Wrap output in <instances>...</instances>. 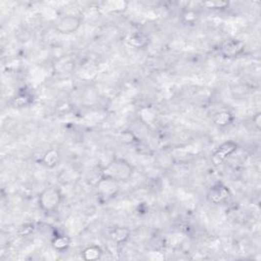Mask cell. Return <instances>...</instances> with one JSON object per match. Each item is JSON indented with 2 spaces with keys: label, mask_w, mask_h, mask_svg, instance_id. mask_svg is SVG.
I'll return each mask as SVG.
<instances>
[{
  "label": "cell",
  "mask_w": 261,
  "mask_h": 261,
  "mask_svg": "<svg viewBox=\"0 0 261 261\" xmlns=\"http://www.w3.org/2000/svg\"><path fill=\"white\" fill-rule=\"evenodd\" d=\"M61 159H62L61 152L55 148H50L44 153V155L42 157V163L46 168L54 169L59 164V162H61Z\"/></svg>",
  "instance_id": "9"
},
{
  "label": "cell",
  "mask_w": 261,
  "mask_h": 261,
  "mask_svg": "<svg viewBox=\"0 0 261 261\" xmlns=\"http://www.w3.org/2000/svg\"><path fill=\"white\" fill-rule=\"evenodd\" d=\"M128 44L135 49H143L149 44V37L143 32H136L130 35Z\"/></svg>",
  "instance_id": "8"
},
{
  "label": "cell",
  "mask_w": 261,
  "mask_h": 261,
  "mask_svg": "<svg viewBox=\"0 0 261 261\" xmlns=\"http://www.w3.org/2000/svg\"><path fill=\"white\" fill-rule=\"evenodd\" d=\"M234 122V114L229 110H220L212 115V123L219 128H225Z\"/></svg>",
  "instance_id": "11"
},
{
  "label": "cell",
  "mask_w": 261,
  "mask_h": 261,
  "mask_svg": "<svg viewBox=\"0 0 261 261\" xmlns=\"http://www.w3.org/2000/svg\"><path fill=\"white\" fill-rule=\"evenodd\" d=\"M35 230H36V227L33 222H26L21 225L17 233L20 237H29L35 232Z\"/></svg>",
  "instance_id": "15"
},
{
  "label": "cell",
  "mask_w": 261,
  "mask_h": 261,
  "mask_svg": "<svg viewBox=\"0 0 261 261\" xmlns=\"http://www.w3.org/2000/svg\"><path fill=\"white\" fill-rule=\"evenodd\" d=\"M103 254L102 249L97 246V245H91L86 247L82 252V257L84 260L87 261H93V260H98L101 258Z\"/></svg>",
  "instance_id": "14"
},
{
  "label": "cell",
  "mask_w": 261,
  "mask_h": 261,
  "mask_svg": "<svg viewBox=\"0 0 261 261\" xmlns=\"http://www.w3.org/2000/svg\"><path fill=\"white\" fill-rule=\"evenodd\" d=\"M231 196L232 194L230 189L222 183H217L216 185H213L208 190L207 193V199L209 202L216 205L225 203L227 201H229Z\"/></svg>",
  "instance_id": "7"
},
{
  "label": "cell",
  "mask_w": 261,
  "mask_h": 261,
  "mask_svg": "<svg viewBox=\"0 0 261 261\" xmlns=\"http://www.w3.org/2000/svg\"><path fill=\"white\" fill-rule=\"evenodd\" d=\"M245 50V43L237 38L224 40L220 45V54L228 59H234L240 56Z\"/></svg>",
  "instance_id": "5"
},
{
  "label": "cell",
  "mask_w": 261,
  "mask_h": 261,
  "mask_svg": "<svg viewBox=\"0 0 261 261\" xmlns=\"http://www.w3.org/2000/svg\"><path fill=\"white\" fill-rule=\"evenodd\" d=\"M96 191L98 199L101 202H109V201L114 199L117 194L121 191L120 183L108 179V177H102L98 181L96 186Z\"/></svg>",
  "instance_id": "3"
},
{
  "label": "cell",
  "mask_w": 261,
  "mask_h": 261,
  "mask_svg": "<svg viewBox=\"0 0 261 261\" xmlns=\"http://www.w3.org/2000/svg\"><path fill=\"white\" fill-rule=\"evenodd\" d=\"M203 5L210 9H223L227 8L230 5V3L227 1H207L204 2Z\"/></svg>",
  "instance_id": "17"
},
{
  "label": "cell",
  "mask_w": 261,
  "mask_h": 261,
  "mask_svg": "<svg viewBox=\"0 0 261 261\" xmlns=\"http://www.w3.org/2000/svg\"><path fill=\"white\" fill-rule=\"evenodd\" d=\"M130 230L129 228L126 227H117L111 230L109 237H110V240L117 244V245H121L126 243L130 238Z\"/></svg>",
  "instance_id": "10"
},
{
  "label": "cell",
  "mask_w": 261,
  "mask_h": 261,
  "mask_svg": "<svg viewBox=\"0 0 261 261\" xmlns=\"http://www.w3.org/2000/svg\"><path fill=\"white\" fill-rule=\"evenodd\" d=\"M260 118H261V115H260V113L258 112V113H256L255 114V116L253 117V121H254V123H255V126H256V128L259 130L260 129Z\"/></svg>",
  "instance_id": "18"
},
{
  "label": "cell",
  "mask_w": 261,
  "mask_h": 261,
  "mask_svg": "<svg viewBox=\"0 0 261 261\" xmlns=\"http://www.w3.org/2000/svg\"><path fill=\"white\" fill-rule=\"evenodd\" d=\"M70 243H72V240L68 236L65 235H58L52 239L51 241V246L53 247L54 250L58 252H64L69 248Z\"/></svg>",
  "instance_id": "13"
},
{
  "label": "cell",
  "mask_w": 261,
  "mask_h": 261,
  "mask_svg": "<svg viewBox=\"0 0 261 261\" xmlns=\"http://www.w3.org/2000/svg\"><path fill=\"white\" fill-rule=\"evenodd\" d=\"M63 201L62 192L56 187L45 188L40 193L38 203L45 213H52L58 209Z\"/></svg>",
  "instance_id": "2"
},
{
  "label": "cell",
  "mask_w": 261,
  "mask_h": 261,
  "mask_svg": "<svg viewBox=\"0 0 261 261\" xmlns=\"http://www.w3.org/2000/svg\"><path fill=\"white\" fill-rule=\"evenodd\" d=\"M128 7V3L125 1H109L105 3V8L112 11H124Z\"/></svg>",
  "instance_id": "16"
},
{
  "label": "cell",
  "mask_w": 261,
  "mask_h": 261,
  "mask_svg": "<svg viewBox=\"0 0 261 261\" xmlns=\"http://www.w3.org/2000/svg\"><path fill=\"white\" fill-rule=\"evenodd\" d=\"M82 25V19L75 15H65L56 22V31L63 35L76 33Z\"/></svg>",
  "instance_id": "6"
},
{
  "label": "cell",
  "mask_w": 261,
  "mask_h": 261,
  "mask_svg": "<svg viewBox=\"0 0 261 261\" xmlns=\"http://www.w3.org/2000/svg\"><path fill=\"white\" fill-rule=\"evenodd\" d=\"M239 145L235 141H225L220 144L211 156V162L215 167H220L227 159L238 150Z\"/></svg>",
  "instance_id": "4"
},
{
  "label": "cell",
  "mask_w": 261,
  "mask_h": 261,
  "mask_svg": "<svg viewBox=\"0 0 261 261\" xmlns=\"http://www.w3.org/2000/svg\"><path fill=\"white\" fill-rule=\"evenodd\" d=\"M33 102V95L28 91H21L11 100V105L16 109H22Z\"/></svg>",
  "instance_id": "12"
},
{
  "label": "cell",
  "mask_w": 261,
  "mask_h": 261,
  "mask_svg": "<svg viewBox=\"0 0 261 261\" xmlns=\"http://www.w3.org/2000/svg\"><path fill=\"white\" fill-rule=\"evenodd\" d=\"M133 167L127 160L116 157L103 168L101 171V176L121 183L129 181L133 174Z\"/></svg>",
  "instance_id": "1"
}]
</instances>
